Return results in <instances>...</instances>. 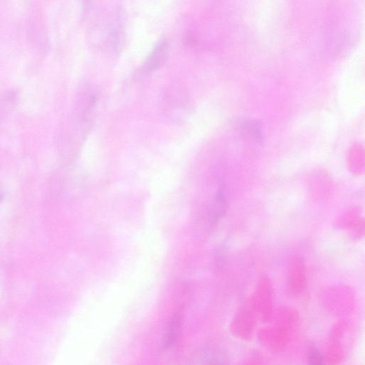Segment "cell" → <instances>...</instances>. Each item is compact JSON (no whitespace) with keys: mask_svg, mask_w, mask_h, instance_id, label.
I'll return each mask as SVG.
<instances>
[{"mask_svg":"<svg viewBox=\"0 0 365 365\" xmlns=\"http://www.w3.org/2000/svg\"><path fill=\"white\" fill-rule=\"evenodd\" d=\"M197 363L200 364H226V358L219 350L209 348L202 350L197 355Z\"/></svg>","mask_w":365,"mask_h":365,"instance_id":"cell-4","label":"cell"},{"mask_svg":"<svg viewBox=\"0 0 365 365\" xmlns=\"http://www.w3.org/2000/svg\"><path fill=\"white\" fill-rule=\"evenodd\" d=\"M169 57V44L167 40H162L150 53L142 70L144 73H151L160 69L166 64Z\"/></svg>","mask_w":365,"mask_h":365,"instance_id":"cell-1","label":"cell"},{"mask_svg":"<svg viewBox=\"0 0 365 365\" xmlns=\"http://www.w3.org/2000/svg\"><path fill=\"white\" fill-rule=\"evenodd\" d=\"M4 196H5L4 191L3 188L1 187H0V202H1V201L4 198Z\"/></svg>","mask_w":365,"mask_h":365,"instance_id":"cell-7","label":"cell"},{"mask_svg":"<svg viewBox=\"0 0 365 365\" xmlns=\"http://www.w3.org/2000/svg\"><path fill=\"white\" fill-rule=\"evenodd\" d=\"M235 128L245 132L256 142H261L263 138V128L257 120L238 118L233 121Z\"/></svg>","mask_w":365,"mask_h":365,"instance_id":"cell-2","label":"cell"},{"mask_svg":"<svg viewBox=\"0 0 365 365\" xmlns=\"http://www.w3.org/2000/svg\"><path fill=\"white\" fill-rule=\"evenodd\" d=\"M308 359L312 364H321L323 363L319 352L313 344L309 347Z\"/></svg>","mask_w":365,"mask_h":365,"instance_id":"cell-6","label":"cell"},{"mask_svg":"<svg viewBox=\"0 0 365 365\" xmlns=\"http://www.w3.org/2000/svg\"><path fill=\"white\" fill-rule=\"evenodd\" d=\"M228 209V202L223 187L220 188L215 195L214 205L211 210L213 222H218L224 216Z\"/></svg>","mask_w":365,"mask_h":365,"instance_id":"cell-3","label":"cell"},{"mask_svg":"<svg viewBox=\"0 0 365 365\" xmlns=\"http://www.w3.org/2000/svg\"><path fill=\"white\" fill-rule=\"evenodd\" d=\"M181 320V317L179 314H177L172 319L164 343L166 349H170L176 343Z\"/></svg>","mask_w":365,"mask_h":365,"instance_id":"cell-5","label":"cell"}]
</instances>
